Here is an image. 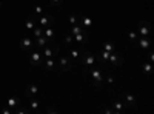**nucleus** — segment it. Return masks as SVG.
<instances>
[{
  "label": "nucleus",
  "mask_w": 154,
  "mask_h": 114,
  "mask_svg": "<svg viewBox=\"0 0 154 114\" xmlns=\"http://www.w3.org/2000/svg\"><path fill=\"white\" fill-rule=\"evenodd\" d=\"M62 54V48L57 45V43H54V42H49V45H45L43 46V53H42V56L45 57V59H48V57H59Z\"/></svg>",
  "instance_id": "nucleus-1"
},
{
  "label": "nucleus",
  "mask_w": 154,
  "mask_h": 114,
  "mask_svg": "<svg viewBox=\"0 0 154 114\" xmlns=\"http://www.w3.org/2000/svg\"><path fill=\"white\" fill-rule=\"evenodd\" d=\"M88 69H89V75H91V79H93V85L94 86H102V83H103V80H105V75H103V72H102V69L97 68V66H91Z\"/></svg>",
  "instance_id": "nucleus-2"
},
{
  "label": "nucleus",
  "mask_w": 154,
  "mask_h": 114,
  "mask_svg": "<svg viewBox=\"0 0 154 114\" xmlns=\"http://www.w3.org/2000/svg\"><path fill=\"white\" fill-rule=\"evenodd\" d=\"M80 62L83 63V66L91 68L96 65V56L91 51H83L82 49V56H80Z\"/></svg>",
  "instance_id": "nucleus-3"
},
{
  "label": "nucleus",
  "mask_w": 154,
  "mask_h": 114,
  "mask_svg": "<svg viewBox=\"0 0 154 114\" xmlns=\"http://www.w3.org/2000/svg\"><path fill=\"white\" fill-rule=\"evenodd\" d=\"M29 65H32V66H42L43 65V56H42V53H38L37 49L31 51L29 53Z\"/></svg>",
  "instance_id": "nucleus-4"
},
{
  "label": "nucleus",
  "mask_w": 154,
  "mask_h": 114,
  "mask_svg": "<svg viewBox=\"0 0 154 114\" xmlns=\"http://www.w3.org/2000/svg\"><path fill=\"white\" fill-rule=\"evenodd\" d=\"M59 57H60V59H59V68H60L63 72H69L71 68H72V63H71L69 56H63V54H60Z\"/></svg>",
  "instance_id": "nucleus-5"
},
{
  "label": "nucleus",
  "mask_w": 154,
  "mask_h": 114,
  "mask_svg": "<svg viewBox=\"0 0 154 114\" xmlns=\"http://www.w3.org/2000/svg\"><path fill=\"white\" fill-rule=\"evenodd\" d=\"M149 32H151V23L148 22V20H139V35L140 37H148L149 35Z\"/></svg>",
  "instance_id": "nucleus-6"
},
{
  "label": "nucleus",
  "mask_w": 154,
  "mask_h": 114,
  "mask_svg": "<svg viewBox=\"0 0 154 114\" xmlns=\"http://www.w3.org/2000/svg\"><path fill=\"white\" fill-rule=\"evenodd\" d=\"M35 19L38 20V25H40L42 28H49V26L54 25V17L51 14H42V16H38Z\"/></svg>",
  "instance_id": "nucleus-7"
},
{
  "label": "nucleus",
  "mask_w": 154,
  "mask_h": 114,
  "mask_svg": "<svg viewBox=\"0 0 154 114\" xmlns=\"http://www.w3.org/2000/svg\"><path fill=\"white\" fill-rule=\"evenodd\" d=\"M19 46H20L22 51H25V53H31V51H32V48H34V40L31 39V37H22Z\"/></svg>",
  "instance_id": "nucleus-8"
},
{
  "label": "nucleus",
  "mask_w": 154,
  "mask_h": 114,
  "mask_svg": "<svg viewBox=\"0 0 154 114\" xmlns=\"http://www.w3.org/2000/svg\"><path fill=\"white\" fill-rule=\"evenodd\" d=\"M108 62L111 63L112 66H120V65H123V57H122L117 51H116V53H111V54H109Z\"/></svg>",
  "instance_id": "nucleus-9"
},
{
  "label": "nucleus",
  "mask_w": 154,
  "mask_h": 114,
  "mask_svg": "<svg viewBox=\"0 0 154 114\" xmlns=\"http://www.w3.org/2000/svg\"><path fill=\"white\" fill-rule=\"evenodd\" d=\"M46 71H54L56 68H57V60L54 59V57H48V59H45L43 60V65H42Z\"/></svg>",
  "instance_id": "nucleus-10"
},
{
  "label": "nucleus",
  "mask_w": 154,
  "mask_h": 114,
  "mask_svg": "<svg viewBox=\"0 0 154 114\" xmlns=\"http://www.w3.org/2000/svg\"><path fill=\"white\" fill-rule=\"evenodd\" d=\"M109 54H111V53L105 51V49H102L100 53L96 54V60L100 63V65H106V63H108V59H109Z\"/></svg>",
  "instance_id": "nucleus-11"
},
{
  "label": "nucleus",
  "mask_w": 154,
  "mask_h": 114,
  "mask_svg": "<svg viewBox=\"0 0 154 114\" xmlns=\"http://www.w3.org/2000/svg\"><path fill=\"white\" fill-rule=\"evenodd\" d=\"M77 17H79V22L80 25L85 28V29H91L93 28V20L89 19L88 16H83V14H77Z\"/></svg>",
  "instance_id": "nucleus-12"
},
{
  "label": "nucleus",
  "mask_w": 154,
  "mask_h": 114,
  "mask_svg": "<svg viewBox=\"0 0 154 114\" xmlns=\"http://www.w3.org/2000/svg\"><path fill=\"white\" fill-rule=\"evenodd\" d=\"M88 40H89V35H88L86 31H83V32H80V34H75V35H74V42L80 43V45H85Z\"/></svg>",
  "instance_id": "nucleus-13"
},
{
  "label": "nucleus",
  "mask_w": 154,
  "mask_h": 114,
  "mask_svg": "<svg viewBox=\"0 0 154 114\" xmlns=\"http://www.w3.org/2000/svg\"><path fill=\"white\" fill-rule=\"evenodd\" d=\"M137 43L139 46L143 49V51H148L149 46H151V40H149V37H140V39H137Z\"/></svg>",
  "instance_id": "nucleus-14"
},
{
  "label": "nucleus",
  "mask_w": 154,
  "mask_h": 114,
  "mask_svg": "<svg viewBox=\"0 0 154 114\" xmlns=\"http://www.w3.org/2000/svg\"><path fill=\"white\" fill-rule=\"evenodd\" d=\"M125 105H126L128 108H134V106L137 105L136 97H134L133 94H130V93H126V94H125Z\"/></svg>",
  "instance_id": "nucleus-15"
},
{
  "label": "nucleus",
  "mask_w": 154,
  "mask_h": 114,
  "mask_svg": "<svg viewBox=\"0 0 154 114\" xmlns=\"http://www.w3.org/2000/svg\"><path fill=\"white\" fill-rule=\"evenodd\" d=\"M48 43V40H46V37L42 34V35H38V37H35L34 39V48L35 49H38V48H43L45 45Z\"/></svg>",
  "instance_id": "nucleus-16"
},
{
  "label": "nucleus",
  "mask_w": 154,
  "mask_h": 114,
  "mask_svg": "<svg viewBox=\"0 0 154 114\" xmlns=\"http://www.w3.org/2000/svg\"><path fill=\"white\" fill-rule=\"evenodd\" d=\"M35 26V16H28L25 19V29L32 31V28Z\"/></svg>",
  "instance_id": "nucleus-17"
},
{
  "label": "nucleus",
  "mask_w": 154,
  "mask_h": 114,
  "mask_svg": "<svg viewBox=\"0 0 154 114\" xmlns=\"http://www.w3.org/2000/svg\"><path fill=\"white\" fill-rule=\"evenodd\" d=\"M43 35L46 37V40H48V42H54V39H56V32H54V29L51 28V26L43 29Z\"/></svg>",
  "instance_id": "nucleus-18"
},
{
  "label": "nucleus",
  "mask_w": 154,
  "mask_h": 114,
  "mask_svg": "<svg viewBox=\"0 0 154 114\" xmlns=\"http://www.w3.org/2000/svg\"><path fill=\"white\" fill-rule=\"evenodd\" d=\"M142 72L146 75V77H151L152 75V63H142Z\"/></svg>",
  "instance_id": "nucleus-19"
},
{
  "label": "nucleus",
  "mask_w": 154,
  "mask_h": 114,
  "mask_svg": "<svg viewBox=\"0 0 154 114\" xmlns=\"http://www.w3.org/2000/svg\"><path fill=\"white\" fill-rule=\"evenodd\" d=\"M19 105H20V99L17 96H9L8 97V106L9 108H16Z\"/></svg>",
  "instance_id": "nucleus-20"
},
{
  "label": "nucleus",
  "mask_w": 154,
  "mask_h": 114,
  "mask_svg": "<svg viewBox=\"0 0 154 114\" xmlns=\"http://www.w3.org/2000/svg\"><path fill=\"white\" fill-rule=\"evenodd\" d=\"M37 93H38V88H37V85H34V83H31L28 88H26V96L31 99V97H34V96H37Z\"/></svg>",
  "instance_id": "nucleus-21"
},
{
  "label": "nucleus",
  "mask_w": 154,
  "mask_h": 114,
  "mask_svg": "<svg viewBox=\"0 0 154 114\" xmlns=\"http://www.w3.org/2000/svg\"><path fill=\"white\" fill-rule=\"evenodd\" d=\"M102 49H105V51H108V53H116V51H117V49H116V45H114L112 42H109V40L103 42V45H102Z\"/></svg>",
  "instance_id": "nucleus-22"
},
{
  "label": "nucleus",
  "mask_w": 154,
  "mask_h": 114,
  "mask_svg": "<svg viewBox=\"0 0 154 114\" xmlns=\"http://www.w3.org/2000/svg\"><path fill=\"white\" fill-rule=\"evenodd\" d=\"M80 56H82V49L69 48V59H80Z\"/></svg>",
  "instance_id": "nucleus-23"
},
{
  "label": "nucleus",
  "mask_w": 154,
  "mask_h": 114,
  "mask_svg": "<svg viewBox=\"0 0 154 114\" xmlns=\"http://www.w3.org/2000/svg\"><path fill=\"white\" fill-rule=\"evenodd\" d=\"M83 31H86L82 25H72V28H71V34L72 35H75V34H80V32H83Z\"/></svg>",
  "instance_id": "nucleus-24"
},
{
  "label": "nucleus",
  "mask_w": 154,
  "mask_h": 114,
  "mask_svg": "<svg viewBox=\"0 0 154 114\" xmlns=\"http://www.w3.org/2000/svg\"><path fill=\"white\" fill-rule=\"evenodd\" d=\"M114 105V109H116V112H120V111H123L125 109V102H120V100H116V102L112 103Z\"/></svg>",
  "instance_id": "nucleus-25"
},
{
  "label": "nucleus",
  "mask_w": 154,
  "mask_h": 114,
  "mask_svg": "<svg viewBox=\"0 0 154 114\" xmlns=\"http://www.w3.org/2000/svg\"><path fill=\"white\" fill-rule=\"evenodd\" d=\"M32 12H34V16L35 17H38V16H42V14H45V11H43V6L38 3V5H34V9H32Z\"/></svg>",
  "instance_id": "nucleus-26"
},
{
  "label": "nucleus",
  "mask_w": 154,
  "mask_h": 114,
  "mask_svg": "<svg viewBox=\"0 0 154 114\" xmlns=\"http://www.w3.org/2000/svg\"><path fill=\"white\" fill-rule=\"evenodd\" d=\"M29 109H31V112H37L38 111V102L35 99H32V97L29 100Z\"/></svg>",
  "instance_id": "nucleus-27"
},
{
  "label": "nucleus",
  "mask_w": 154,
  "mask_h": 114,
  "mask_svg": "<svg viewBox=\"0 0 154 114\" xmlns=\"http://www.w3.org/2000/svg\"><path fill=\"white\" fill-rule=\"evenodd\" d=\"M43 29H45V28H42L40 25H35V26L32 28V32H34V39H35V37H38V35H42V34H43Z\"/></svg>",
  "instance_id": "nucleus-28"
},
{
  "label": "nucleus",
  "mask_w": 154,
  "mask_h": 114,
  "mask_svg": "<svg viewBox=\"0 0 154 114\" xmlns=\"http://www.w3.org/2000/svg\"><path fill=\"white\" fill-rule=\"evenodd\" d=\"M14 112H17V114H29L31 112V109L29 108H23V106H16L14 108Z\"/></svg>",
  "instance_id": "nucleus-29"
},
{
  "label": "nucleus",
  "mask_w": 154,
  "mask_h": 114,
  "mask_svg": "<svg viewBox=\"0 0 154 114\" xmlns=\"http://www.w3.org/2000/svg\"><path fill=\"white\" fill-rule=\"evenodd\" d=\"M128 39H130L131 42H137V39H139V34H137L136 31H130V32H128Z\"/></svg>",
  "instance_id": "nucleus-30"
},
{
  "label": "nucleus",
  "mask_w": 154,
  "mask_h": 114,
  "mask_svg": "<svg viewBox=\"0 0 154 114\" xmlns=\"http://www.w3.org/2000/svg\"><path fill=\"white\" fill-rule=\"evenodd\" d=\"M65 43L66 45H72L74 43V35L72 34H66L65 35Z\"/></svg>",
  "instance_id": "nucleus-31"
},
{
  "label": "nucleus",
  "mask_w": 154,
  "mask_h": 114,
  "mask_svg": "<svg viewBox=\"0 0 154 114\" xmlns=\"http://www.w3.org/2000/svg\"><path fill=\"white\" fill-rule=\"evenodd\" d=\"M63 2H65V0H49V3L53 6H62Z\"/></svg>",
  "instance_id": "nucleus-32"
},
{
  "label": "nucleus",
  "mask_w": 154,
  "mask_h": 114,
  "mask_svg": "<svg viewBox=\"0 0 154 114\" xmlns=\"http://www.w3.org/2000/svg\"><path fill=\"white\" fill-rule=\"evenodd\" d=\"M68 22H69L71 25H77V22H79V17H77V16H69V17H68Z\"/></svg>",
  "instance_id": "nucleus-33"
},
{
  "label": "nucleus",
  "mask_w": 154,
  "mask_h": 114,
  "mask_svg": "<svg viewBox=\"0 0 154 114\" xmlns=\"http://www.w3.org/2000/svg\"><path fill=\"white\" fill-rule=\"evenodd\" d=\"M105 80H106L109 85H112V83H114V77H112L111 74H106V75H105Z\"/></svg>",
  "instance_id": "nucleus-34"
},
{
  "label": "nucleus",
  "mask_w": 154,
  "mask_h": 114,
  "mask_svg": "<svg viewBox=\"0 0 154 114\" xmlns=\"http://www.w3.org/2000/svg\"><path fill=\"white\" fill-rule=\"evenodd\" d=\"M102 111H103L105 114H117V112H116V109H111V108H103V109H102Z\"/></svg>",
  "instance_id": "nucleus-35"
},
{
  "label": "nucleus",
  "mask_w": 154,
  "mask_h": 114,
  "mask_svg": "<svg viewBox=\"0 0 154 114\" xmlns=\"http://www.w3.org/2000/svg\"><path fill=\"white\" fill-rule=\"evenodd\" d=\"M59 109L57 108H46V114H57Z\"/></svg>",
  "instance_id": "nucleus-36"
},
{
  "label": "nucleus",
  "mask_w": 154,
  "mask_h": 114,
  "mask_svg": "<svg viewBox=\"0 0 154 114\" xmlns=\"http://www.w3.org/2000/svg\"><path fill=\"white\" fill-rule=\"evenodd\" d=\"M148 59H149V63L154 62V53L152 51H148Z\"/></svg>",
  "instance_id": "nucleus-37"
},
{
  "label": "nucleus",
  "mask_w": 154,
  "mask_h": 114,
  "mask_svg": "<svg viewBox=\"0 0 154 114\" xmlns=\"http://www.w3.org/2000/svg\"><path fill=\"white\" fill-rule=\"evenodd\" d=\"M2 112H3V114H11V112H12V109L8 106V108H3V109H2Z\"/></svg>",
  "instance_id": "nucleus-38"
},
{
  "label": "nucleus",
  "mask_w": 154,
  "mask_h": 114,
  "mask_svg": "<svg viewBox=\"0 0 154 114\" xmlns=\"http://www.w3.org/2000/svg\"><path fill=\"white\" fill-rule=\"evenodd\" d=\"M2 6H3V3H2V2H0V8H2Z\"/></svg>",
  "instance_id": "nucleus-39"
},
{
  "label": "nucleus",
  "mask_w": 154,
  "mask_h": 114,
  "mask_svg": "<svg viewBox=\"0 0 154 114\" xmlns=\"http://www.w3.org/2000/svg\"><path fill=\"white\" fill-rule=\"evenodd\" d=\"M40 2H45V0H40Z\"/></svg>",
  "instance_id": "nucleus-40"
}]
</instances>
